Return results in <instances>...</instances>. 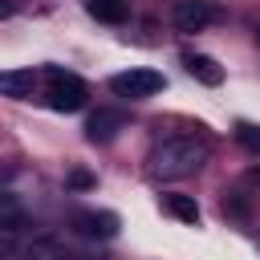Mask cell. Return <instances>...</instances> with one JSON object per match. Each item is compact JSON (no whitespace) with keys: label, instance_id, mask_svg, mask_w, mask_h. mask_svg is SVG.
Returning a JSON list of instances; mask_svg holds the SVG:
<instances>
[{"label":"cell","instance_id":"1","mask_svg":"<svg viewBox=\"0 0 260 260\" xmlns=\"http://www.w3.org/2000/svg\"><path fill=\"white\" fill-rule=\"evenodd\" d=\"M207 138H195V134H175V138H162L154 150H150V175L154 179H187L195 175L203 162H207Z\"/></svg>","mask_w":260,"mask_h":260},{"label":"cell","instance_id":"2","mask_svg":"<svg viewBox=\"0 0 260 260\" xmlns=\"http://www.w3.org/2000/svg\"><path fill=\"white\" fill-rule=\"evenodd\" d=\"M45 98H49V106H53L57 114H77V110L85 106L89 89H85V81H81L77 73L61 69V65H49V69H45Z\"/></svg>","mask_w":260,"mask_h":260},{"label":"cell","instance_id":"3","mask_svg":"<svg viewBox=\"0 0 260 260\" xmlns=\"http://www.w3.org/2000/svg\"><path fill=\"white\" fill-rule=\"evenodd\" d=\"M162 85H167V81H162V73H154V69H122V73L110 77V89H114L118 98H130V102L154 98Z\"/></svg>","mask_w":260,"mask_h":260},{"label":"cell","instance_id":"4","mask_svg":"<svg viewBox=\"0 0 260 260\" xmlns=\"http://www.w3.org/2000/svg\"><path fill=\"white\" fill-rule=\"evenodd\" d=\"M211 16H215V8L207 0H171V24L179 32H199L211 24Z\"/></svg>","mask_w":260,"mask_h":260},{"label":"cell","instance_id":"5","mask_svg":"<svg viewBox=\"0 0 260 260\" xmlns=\"http://www.w3.org/2000/svg\"><path fill=\"white\" fill-rule=\"evenodd\" d=\"M73 228H77L85 240H114L118 228H122V219H118L114 211H77V215H73Z\"/></svg>","mask_w":260,"mask_h":260},{"label":"cell","instance_id":"6","mask_svg":"<svg viewBox=\"0 0 260 260\" xmlns=\"http://www.w3.org/2000/svg\"><path fill=\"white\" fill-rule=\"evenodd\" d=\"M122 126H126V114H122V110H98V114H89V122H85V138H89V142H110Z\"/></svg>","mask_w":260,"mask_h":260},{"label":"cell","instance_id":"7","mask_svg":"<svg viewBox=\"0 0 260 260\" xmlns=\"http://www.w3.org/2000/svg\"><path fill=\"white\" fill-rule=\"evenodd\" d=\"M183 65H187V73H191L195 81H203V85H219V81H223V65H219L215 57H207V53H183Z\"/></svg>","mask_w":260,"mask_h":260},{"label":"cell","instance_id":"8","mask_svg":"<svg viewBox=\"0 0 260 260\" xmlns=\"http://www.w3.org/2000/svg\"><path fill=\"white\" fill-rule=\"evenodd\" d=\"M32 89H37V73L32 69H4L0 73V93L4 98L24 102V98H32Z\"/></svg>","mask_w":260,"mask_h":260},{"label":"cell","instance_id":"9","mask_svg":"<svg viewBox=\"0 0 260 260\" xmlns=\"http://www.w3.org/2000/svg\"><path fill=\"white\" fill-rule=\"evenodd\" d=\"M85 12H89L93 20H102V24H122V20L130 16L126 0H85Z\"/></svg>","mask_w":260,"mask_h":260},{"label":"cell","instance_id":"10","mask_svg":"<svg viewBox=\"0 0 260 260\" xmlns=\"http://www.w3.org/2000/svg\"><path fill=\"white\" fill-rule=\"evenodd\" d=\"M162 207H167V215H175L179 223H199V203L191 199V195H167L162 199Z\"/></svg>","mask_w":260,"mask_h":260},{"label":"cell","instance_id":"11","mask_svg":"<svg viewBox=\"0 0 260 260\" xmlns=\"http://www.w3.org/2000/svg\"><path fill=\"white\" fill-rule=\"evenodd\" d=\"M236 142H240L244 150L260 154V126H252V122H240V126H236Z\"/></svg>","mask_w":260,"mask_h":260},{"label":"cell","instance_id":"12","mask_svg":"<svg viewBox=\"0 0 260 260\" xmlns=\"http://www.w3.org/2000/svg\"><path fill=\"white\" fill-rule=\"evenodd\" d=\"M28 260H73V256H65L57 244H49V240H41V244H32V252H28Z\"/></svg>","mask_w":260,"mask_h":260},{"label":"cell","instance_id":"13","mask_svg":"<svg viewBox=\"0 0 260 260\" xmlns=\"http://www.w3.org/2000/svg\"><path fill=\"white\" fill-rule=\"evenodd\" d=\"M69 183H73V187H93V175H89V171H73Z\"/></svg>","mask_w":260,"mask_h":260}]
</instances>
